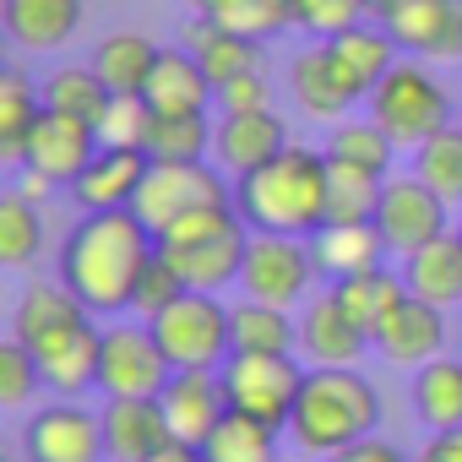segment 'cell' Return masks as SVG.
<instances>
[{"mask_svg":"<svg viewBox=\"0 0 462 462\" xmlns=\"http://www.w3.org/2000/svg\"><path fill=\"white\" fill-rule=\"evenodd\" d=\"M88 321H93V310H88L66 283H33V289L17 300V310H12V337L28 343L33 354H44L55 337H66V332H77V327H88Z\"/></svg>","mask_w":462,"mask_h":462,"instance_id":"e0dca14e","label":"cell"},{"mask_svg":"<svg viewBox=\"0 0 462 462\" xmlns=\"http://www.w3.org/2000/svg\"><path fill=\"white\" fill-rule=\"evenodd\" d=\"M457 125H462V98H457Z\"/></svg>","mask_w":462,"mask_h":462,"instance_id":"816d5d0a","label":"cell"},{"mask_svg":"<svg viewBox=\"0 0 462 462\" xmlns=\"http://www.w3.org/2000/svg\"><path fill=\"white\" fill-rule=\"evenodd\" d=\"M278 462H283V457H278Z\"/></svg>","mask_w":462,"mask_h":462,"instance_id":"db71d44e","label":"cell"},{"mask_svg":"<svg viewBox=\"0 0 462 462\" xmlns=\"http://www.w3.org/2000/svg\"><path fill=\"white\" fill-rule=\"evenodd\" d=\"M370 348V332L332 300H310L305 305V321H300V354L310 365H359V354Z\"/></svg>","mask_w":462,"mask_h":462,"instance_id":"44dd1931","label":"cell"},{"mask_svg":"<svg viewBox=\"0 0 462 462\" xmlns=\"http://www.w3.org/2000/svg\"><path fill=\"white\" fill-rule=\"evenodd\" d=\"M327 152L316 147H283L273 163L240 174L235 207L251 223V235H294L310 240L327 223Z\"/></svg>","mask_w":462,"mask_h":462,"instance_id":"7a4b0ae2","label":"cell"},{"mask_svg":"<svg viewBox=\"0 0 462 462\" xmlns=\"http://www.w3.org/2000/svg\"><path fill=\"white\" fill-rule=\"evenodd\" d=\"M446 217H451V207H446L419 174H408V180H386L381 207H375V228H381L386 251H397V256H413L419 245L440 240L446 228H451Z\"/></svg>","mask_w":462,"mask_h":462,"instance_id":"4fadbf2b","label":"cell"},{"mask_svg":"<svg viewBox=\"0 0 462 462\" xmlns=\"http://www.w3.org/2000/svg\"><path fill=\"white\" fill-rule=\"evenodd\" d=\"M370 17H375V0H300L294 6V28L321 33V39H337Z\"/></svg>","mask_w":462,"mask_h":462,"instance_id":"60d3db41","label":"cell"},{"mask_svg":"<svg viewBox=\"0 0 462 462\" xmlns=\"http://www.w3.org/2000/svg\"><path fill=\"white\" fill-rule=\"evenodd\" d=\"M174 440L158 397H109L104 402V451L109 462H152Z\"/></svg>","mask_w":462,"mask_h":462,"instance_id":"2e32d148","label":"cell"},{"mask_svg":"<svg viewBox=\"0 0 462 462\" xmlns=\"http://www.w3.org/2000/svg\"><path fill=\"white\" fill-rule=\"evenodd\" d=\"M413 462H462V424L457 430H435Z\"/></svg>","mask_w":462,"mask_h":462,"instance_id":"7dc6e473","label":"cell"},{"mask_svg":"<svg viewBox=\"0 0 462 462\" xmlns=\"http://www.w3.org/2000/svg\"><path fill=\"white\" fill-rule=\"evenodd\" d=\"M152 104L136 93V98H115L109 104V115H104V125H98V142L104 147H142L147 152V131H152Z\"/></svg>","mask_w":462,"mask_h":462,"instance_id":"7bdbcfd3","label":"cell"},{"mask_svg":"<svg viewBox=\"0 0 462 462\" xmlns=\"http://www.w3.org/2000/svg\"><path fill=\"white\" fill-rule=\"evenodd\" d=\"M158 44L147 39V33H109L98 50H93V71L109 82V93L115 98H136V93H147V82H152V66H158Z\"/></svg>","mask_w":462,"mask_h":462,"instance_id":"83f0119b","label":"cell"},{"mask_svg":"<svg viewBox=\"0 0 462 462\" xmlns=\"http://www.w3.org/2000/svg\"><path fill=\"white\" fill-rule=\"evenodd\" d=\"M413 174H419L446 207H462V125H446L440 136H430V142L413 152Z\"/></svg>","mask_w":462,"mask_h":462,"instance_id":"ab89813d","label":"cell"},{"mask_svg":"<svg viewBox=\"0 0 462 462\" xmlns=\"http://www.w3.org/2000/svg\"><path fill=\"white\" fill-rule=\"evenodd\" d=\"M228 321H235V354H294L300 348V321L283 305L240 300V305H228Z\"/></svg>","mask_w":462,"mask_h":462,"instance_id":"f546056e","label":"cell"},{"mask_svg":"<svg viewBox=\"0 0 462 462\" xmlns=\"http://www.w3.org/2000/svg\"><path fill=\"white\" fill-rule=\"evenodd\" d=\"M39 386H44V370H39L33 348L6 337V343H0V408H23Z\"/></svg>","mask_w":462,"mask_h":462,"instance_id":"b9f144b4","label":"cell"},{"mask_svg":"<svg viewBox=\"0 0 462 462\" xmlns=\"http://www.w3.org/2000/svg\"><path fill=\"white\" fill-rule=\"evenodd\" d=\"M109 104H115V93H109V82H104L93 66H60V71L44 82V109L71 115V120H82V125H93V131L104 125Z\"/></svg>","mask_w":462,"mask_h":462,"instance_id":"1f68e13d","label":"cell"},{"mask_svg":"<svg viewBox=\"0 0 462 462\" xmlns=\"http://www.w3.org/2000/svg\"><path fill=\"white\" fill-rule=\"evenodd\" d=\"M381 424V392L354 370V365H310L305 392L294 402L289 435L316 451V457H337L343 446L375 435Z\"/></svg>","mask_w":462,"mask_h":462,"instance_id":"3957f363","label":"cell"},{"mask_svg":"<svg viewBox=\"0 0 462 462\" xmlns=\"http://www.w3.org/2000/svg\"><path fill=\"white\" fill-rule=\"evenodd\" d=\"M217 163L228 174H251L262 163H273L283 147H289V125L273 115V109H251V115H223L217 120Z\"/></svg>","mask_w":462,"mask_h":462,"instance_id":"d6986e66","label":"cell"},{"mask_svg":"<svg viewBox=\"0 0 462 462\" xmlns=\"http://www.w3.org/2000/svg\"><path fill=\"white\" fill-rule=\"evenodd\" d=\"M152 462H207V457H201V446H185V440H169V446H163V451H158Z\"/></svg>","mask_w":462,"mask_h":462,"instance_id":"c3c4849f","label":"cell"},{"mask_svg":"<svg viewBox=\"0 0 462 462\" xmlns=\"http://www.w3.org/2000/svg\"><path fill=\"white\" fill-rule=\"evenodd\" d=\"M321 152H327L332 163H354V169H365V174H381V180H392L386 169H392V152H397V142H392V136H386L375 120H337Z\"/></svg>","mask_w":462,"mask_h":462,"instance_id":"8d00e7d4","label":"cell"},{"mask_svg":"<svg viewBox=\"0 0 462 462\" xmlns=\"http://www.w3.org/2000/svg\"><path fill=\"white\" fill-rule=\"evenodd\" d=\"M185 6H190V12H196V17H212V12H217V6H223V0H185Z\"/></svg>","mask_w":462,"mask_h":462,"instance_id":"f907efd6","label":"cell"},{"mask_svg":"<svg viewBox=\"0 0 462 462\" xmlns=\"http://www.w3.org/2000/svg\"><path fill=\"white\" fill-rule=\"evenodd\" d=\"M0 23L17 50L50 55L71 44V33L82 28V0H0Z\"/></svg>","mask_w":462,"mask_h":462,"instance_id":"603a6c76","label":"cell"},{"mask_svg":"<svg viewBox=\"0 0 462 462\" xmlns=\"http://www.w3.org/2000/svg\"><path fill=\"white\" fill-rule=\"evenodd\" d=\"M375 23L413 60H462V0H392Z\"/></svg>","mask_w":462,"mask_h":462,"instance_id":"7c38bea8","label":"cell"},{"mask_svg":"<svg viewBox=\"0 0 462 462\" xmlns=\"http://www.w3.org/2000/svg\"><path fill=\"white\" fill-rule=\"evenodd\" d=\"M310 278H316L310 240H294V235H251V251H245V267H240L245 300L294 310V305H305Z\"/></svg>","mask_w":462,"mask_h":462,"instance_id":"30bf717a","label":"cell"},{"mask_svg":"<svg viewBox=\"0 0 462 462\" xmlns=\"http://www.w3.org/2000/svg\"><path fill=\"white\" fill-rule=\"evenodd\" d=\"M332 300L370 332V343H375V332H381V321L408 300V283L402 278H392L386 267H375V273H359V278H343V283H332Z\"/></svg>","mask_w":462,"mask_h":462,"instance_id":"d6a6232c","label":"cell"},{"mask_svg":"<svg viewBox=\"0 0 462 462\" xmlns=\"http://www.w3.org/2000/svg\"><path fill=\"white\" fill-rule=\"evenodd\" d=\"M158 256V235L131 212H82V223L60 245V283L93 310V316H120L136 300V283L147 262Z\"/></svg>","mask_w":462,"mask_h":462,"instance_id":"6da1fadb","label":"cell"},{"mask_svg":"<svg viewBox=\"0 0 462 462\" xmlns=\"http://www.w3.org/2000/svg\"><path fill=\"white\" fill-rule=\"evenodd\" d=\"M39 251H44L39 207L23 190L0 196V267H28V262H39Z\"/></svg>","mask_w":462,"mask_h":462,"instance_id":"f35d334b","label":"cell"},{"mask_svg":"<svg viewBox=\"0 0 462 462\" xmlns=\"http://www.w3.org/2000/svg\"><path fill=\"white\" fill-rule=\"evenodd\" d=\"M180 294H190V289H185V278H180V273L163 262V251H158V256L147 262L142 283H136V300H131V310H136L142 321H152V316H163V310H169Z\"/></svg>","mask_w":462,"mask_h":462,"instance_id":"ee69618b","label":"cell"},{"mask_svg":"<svg viewBox=\"0 0 462 462\" xmlns=\"http://www.w3.org/2000/svg\"><path fill=\"white\" fill-rule=\"evenodd\" d=\"M147 169H152V158L142 147H98V158L82 169V180L71 190L88 212H120V207L136 201Z\"/></svg>","mask_w":462,"mask_h":462,"instance_id":"ac0fdd59","label":"cell"},{"mask_svg":"<svg viewBox=\"0 0 462 462\" xmlns=\"http://www.w3.org/2000/svg\"><path fill=\"white\" fill-rule=\"evenodd\" d=\"M310 256H316V273L343 283V278L375 273L386 256V240H381L375 223H321L310 235Z\"/></svg>","mask_w":462,"mask_h":462,"instance_id":"d4e9b609","label":"cell"},{"mask_svg":"<svg viewBox=\"0 0 462 462\" xmlns=\"http://www.w3.org/2000/svg\"><path fill=\"white\" fill-rule=\"evenodd\" d=\"M23 196H28V201L50 196V180H44V174H33V169H23Z\"/></svg>","mask_w":462,"mask_h":462,"instance_id":"681fc988","label":"cell"},{"mask_svg":"<svg viewBox=\"0 0 462 462\" xmlns=\"http://www.w3.org/2000/svg\"><path fill=\"white\" fill-rule=\"evenodd\" d=\"M305 365L294 354H228L223 365V392H228V408L240 413H256L267 419L273 430H289L294 419V402L305 392Z\"/></svg>","mask_w":462,"mask_h":462,"instance_id":"52a82bcc","label":"cell"},{"mask_svg":"<svg viewBox=\"0 0 462 462\" xmlns=\"http://www.w3.org/2000/svg\"><path fill=\"white\" fill-rule=\"evenodd\" d=\"M402 283L424 305H440V310L462 305V228H446L440 240L402 256Z\"/></svg>","mask_w":462,"mask_h":462,"instance_id":"7402d4cb","label":"cell"},{"mask_svg":"<svg viewBox=\"0 0 462 462\" xmlns=\"http://www.w3.org/2000/svg\"><path fill=\"white\" fill-rule=\"evenodd\" d=\"M142 98L152 104V115H207L217 88H212V77L201 71V60L190 50H163Z\"/></svg>","mask_w":462,"mask_h":462,"instance_id":"484cf974","label":"cell"},{"mask_svg":"<svg viewBox=\"0 0 462 462\" xmlns=\"http://www.w3.org/2000/svg\"><path fill=\"white\" fill-rule=\"evenodd\" d=\"M381 190H386L381 174H365L354 163H332L327 169V223H375Z\"/></svg>","mask_w":462,"mask_h":462,"instance_id":"74e56055","label":"cell"},{"mask_svg":"<svg viewBox=\"0 0 462 462\" xmlns=\"http://www.w3.org/2000/svg\"><path fill=\"white\" fill-rule=\"evenodd\" d=\"M39 115H44V93L23 71H0V158L6 163H23Z\"/></svg>","mask_w":462,"mask_h":462,"instance_id":"e575fe53","label":"cell"},{"mask_svg":"<svg viewBox=\"0 0 462 462\" xmlns=\"http://www.w3.org/2000/svg\"><path fill=\"white\" fill-rule=\"evenodd\" d=\"M158 402H163V413H169L174 440L201 446V440L217 430V419L228 413L223 370H174V375H169V386L158 392Z\"/></svg>","mask_w":462,"mask_h":462,"instance_id":"9a60e30c","label":"cell"},{"mask_svg":"<svg viewBox=\"0 0 462 462\" xmlns=\"http://www.w3.org/2000/svg\"><path fill=\"white\" fill-rule=\"evenodd\" d=\"M174 365L152 332V321H115L104 327V359H98V386L104 397H158L169 386Z\"/></svg>","mask_w":462,"mask_h":462,"instance_id":"ba28073f","label":"cell"},{"mask_svg":"<svg viewBox=\"0 0 462 462\" xmlns=\"http://www.w3.org/2000/svg\"><path fill=\"white\" fill-rule=\"evenodd\" d=\"M217 131L207 125V115H158L147 131V158L152 163H207Z\"/></svg>","mask_w":462,"mask_h":462,"instance_id":"d590c367","label":"cell"},{"mask_svg":"<svg viewBox=\"0 0 462 462\" xmlns=\"http://www.w3.org/2000/svg\"><path fill=\"white\" fill-rule=\"evenodd\" d=\"M327 462H408L392 440H381V435H365V440H354V446H343L337 457H327Z\"/></svg>","mask_w":462,"mask_h":462,"instance_id":"bcb514c9","label":"cell"},{"mask_svg":"<svg viewBox=\"0 0 462 462\" xmlns=\"http://www.w3.org/2000/svg\"><path fill=\"white\" fill-rule=\"evenodd\" d=\"M278 435L283 430H273L267 419L228 408L217 419V430L201 440V457L207 462H278Z\"/></svg>","mask_w":462,"mask_h":462,"instance_id":"f1b7e54d","label":"cell"},{"mask_svg":"<svg viewBox=\"0 0 462 462\" xmlns=\"http://www.w3.org/2000/svg\"><path fill=\"white\" fill-rule=\"evenodd\" d=\"M440 343H446V321H440V305H424V300H402L386 321H381V332H375V348L392 359V365H430V359H440Z\"/></svg>","mask_w":462,"mask_h":462,"instance_id":"cb8c5ba5","label":"cell"},{"mask_svg":"<svg viewBox=\"0 0 462 462\" xmlns=\"http://www.w3.org/2000/svg\"><path fill=\"white\" fill-rule=\"evenodd\" d=\"M413 413L435 430H457L462 424V359H430L413 375Z\"/></svg>","mask_w":462,"mask_h":462,"instance_id":"836d02e7","label":"cell"},{"mask_svg":"<svg viewBox=\"0 0 462 462\" xmlns=\"http://www.w3.org/2000/svg\"><path fill=\"white\" fill-rule=\"evenodd\" d=\"M23 451H28V462H109V451H104V413L60 397V402L39 408L28 419Z\"/></svg>","mask_w":462,"mask_h":462,"instance_id":"8fae6325","label":"cell"},{"mask_svg":"<svg viewBox=\"0 0 462 462\" xmlns=\"http://www.w3.org/2000/svg\"><path fill=\"white\" fill-rule=\"evenodd\" d=\"M158 251L185 278V289L217 294L223 283H240V267H245V251H251V223L240 217L235 201L201 207V212L180 217L174 228H163Z\"/></svg>","mask_w":462,"mask_h":462,"instance_id":"277c9868","label":"cell"},{"mask_svg":"<svg viewBox=\"0 0 462 462\" xmlns=\"http://www.w3.org/2000/svg\"><path fill=\"white\" fill-rule=\"evenodd\" d=\"M217 109L223 115H251V109H267V77L251 71V77H235L217 88Z\"/></svg>","mask_w":462,"mask_h":462,"instance_id":"f6af8a7d","label":"cell"},{"mask_svg":"<svg viewBox=\"0 0 462 462\" xmlns=\"http://www.w3.org/2000/svg\"><path fill=\"white\" fill-rule=\"evenodd\" d=\"M185 50L201 60V71L212 77V88L262 71V44L245 39V33H235V28H223V23H212V17H196L190 23V44Z\"/></svg>","mask_w":462,"mask_h":462,"instance_id":"4316f807","label":"cell"},{"mask_svg":"<svg viewBox=\"0 0 462 462\" xmlns=\"http://www.w3.org/2000/svg\"><path fill=\"white\" fill-rule=\"evenodd\" d=\"M223 201H235L223 190L217 169L212 163H152L131 212L152 228V235H163V228H174L180 217L201 212V207H223Z\"/></svg>","mask_w":462,"mask_h":462,"instance_id":"9c48e42d","label":"cell"},{"mask_svg":"<svg viewBox=\"0 0 462 462\" xmlns=\"http://www.w3.org/2000/svg\"><path fill=\"white\" fill-rule=\"evenodd\" d=\"M152 332L174 370H223L235 354V321L217 294H180L163 316H152Z\"/></svg>","mask_w":462,"mask_h":462,"instance_id":"8992f818","label":"cell"},{"mask_svg":"<svg viewBox=\"0 0 462 462\" xmlns=\"http://www.w3.org/2000/svg\"><path fill=\"white\" fill-rule=\"evenodd\" d=\"M327 44V55H332V66H337V77L348 82V93L354 98H370L375 88H381V77L397 66V39L375 23H359V28H348V33H337V39H321Z\"/></svg>","mask_w":462,"mask_h":462,"instance_id":"ffe728a7","label":"cell"},{"mask_svg":"<svg viewBox=\"0 0 462 462\" xmlns=\"http://www.w3.org/2000/svg\"><path fill=\"white\" fill-rule=\"evenodd\" d=\"M294 98L305 104V115H316V120H332V125L348 115L354 93H348V82L337 77V66H332L327 44H316V50H305V55L294 60Z\"/></svg>","mask_w":462,"mask_h":462,"instance_id":"4dcf8cb0","label":"cell"},{"mask_svg":"<svg viewBox=\"0 0 462 462\" xmlns=\"http://www.w3.org/2000/svg\"><path fill=\"white\" fill-rule=\"evenodd\" d=\"M98 131L93 125H82V120H71V115H55V109H44L39 115V125H33V136H28V152H23V169H33V174H44L50 185H77L82 180V169L98 158Z\"/></svg>","mask_w":462,"mask_h":462,"instance_id":"5bb4252c","label":"cell"},{"mask_svg":"<svg viewBox=\"0 0 462 462\" xmlns=\"http://www.w3.org/2000/svg\"><path fill=\"white\" fill-rule=\"evenodd\" d=\"M381 6H392V0H375V12H381Z\"/></svg>","mask_w":462,"mask_h":462,"instance_id":"f5cc1de1","label":"cell"},{"mask_svg":"<svg viewBox=\"0 0 462 462\" xmlns=\"http://www.w3.org/2000/svg\"><path fill=\"white\" fill-rule=\"evenodd\" d=\"M365 104H370V120H375L397 147H408V152H419L430 136H440L446 125H457V104H451V93L430 77L424 60H397Z\"/></svg>","mask_w":462,"mask_h":462,"instance_id":"5b68a950","label":"cell"}]
</instances>
